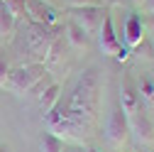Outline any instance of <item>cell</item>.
<instances>
[{
	"label": "cell",
	"instance_id": "21",
	"mask_svg": "<svg viewBox=\"0 0 154 152\" xmlns=\"http://www.w3.org/2000/svg\"><path fill=\"white\" fill-rule=\"evenodd\" d=\"M64 152H86V147H81V145H66Z\"/></svg>",
	"mask_w": 154,
	"mask_h": 152
},
{
	"label": "cell",
	"instance_id": "19",
	"mask_svg": "<svg viewBox=\"0 0 154 152\" xmlns=\"http://www.w3.org/2000/svg\"><path fill=\"white\" fill-rule=\"evenodd\" d=\"M61 3L73 10V8H91V5H103V0H61Z\"/></svg>",
	"mask_w": 154,
	"mask_h": 152
},
{
	"label": "cell",
	"instance_id": "25",
	"mask_svg": "<svg viewBox=\"0 0 154 152\" xmlns=\"http://www.w3.org/2000/svg\"><path fill=\"white\" fill-rule=\"evenodd\" d=\"M0 152H12V150H10L8 145H0Z\"/></svg>",
	"mask_w": 154,
	"mask_h": 152
},
{
	"label": "cell",
	"instance_id": "29",
	"mask_svg": "<svg viewBox=\"0 0 154 152\" xmlns=\"http://www.w3.org/2000/svg\"><path fill=\"white\" fill-rule=\"evenodd\" d=\"M0 145H3V142H0Z\"/></svg>",
	"mask_w": 154,
	"mask_h": 152
},
{
	"label": "cell",
	"instance_id": "22",
	"mask_svg": "<svg viewBox=\"0 0 154 152\" xmlns=\"http://www.w3.org/2000/svg\"><path fill=\"white\" fill-rule=\"evenodd\" d=\"M44 3H49V5H54V8H59V5H61V0H44Z\"/></svg>",
	"mask_w": 154,
	"mask_h": 152
},
{
	"label": "cell",
	"instance_id": "2",
	"mask_svg": "<svg viewBox=\"0 0 154 152\" xmlns=\"http://www.w3.org/2000/svg\"><path fill=\"white\" fill-rule=\"evenodd\" d=\"M17 27L20 30H17L15 40L10 44L25 59V64H44L51 42L64 32V25L49 27V25H39V22H32V20H25Z\"/></svg>",
	"mask_w": 154,
	"mask_h": 152
},
{
	"label": "cell",
	"instance_id": "11",
	"mask_svg": "<svg viewBox=\"0 0 154 152\" xmlns=\"http://www.w3.org/2000/svg\"><path fill=\"white\" fill-rule=\"evenodd\" d=\"M64 40H66V44L71 47V49H76V52H86L88 47H91V37L76 25V22H71V20H66L64 22Z\"/></svg>",
	"mask_w": 154,
	"mask_h": 152
},
{
	"label": "cell",
	"instance_id": "24",
	"mask_svg": "<svg viewBox=\"0 0 154 152\" xmlns=\"http://www.w3.org/2000/svg\"><path fill=\"white\" fill-rule=\"evenodd\" d=\"M130 3H132L134 8H142V3H144V0H130Z\"/></svg>",
	"mask_w": 154,
	"mask_h": 152
},
{
	"label": "cell",
	"instance_id": "4",
	"mask_svg": "<svg viewBox=\"0 0 154 152\" xmlns=\"http://www.w3.org/2000/svg\"><path fill=\"white\" fill-rule=\"evenodd\" d=\"M103 135H105L108 145L115 147V150H122V145H127V140H130V120H127L125 110L120 106H112L110 108L108 118H105Z\"/></svg>",
	"mask_w": 154,
	"mask_h": 152
},
{
	"label": "cell",
	"instance_id": "28",
	"mask_svg": "<svg viewBox=\"0 0 154 152\" xmlns=\"http://www.w3.org/2000/svg\"><path fill=\"white\" fill-rule=\"evenodd\" d=\"M3 3H5V0H0V5H3Z\"/></svg>",
	"mask_w": 154,
	"mask_h": 152
},
{
	"label": "cell",
	"instance_id": "7",
	"mask_svg": "<svg viewBox=\"0 0 154 152\" xmlns=\"http://www.w3.org/2000/svg\"><path fill=\"white\" fill-rule=\"evenodd\" d=\"M127 120H130V135L134 138V142L142 147L154 145V118L149 116V110L144 106L137 113H132Z\"/></svg>",
	"mask_w": 154,
	"mask_h": 152
},
{
	"label": "cell",
	"instance_id": "14",
	"mask_svg": "<svg viewBox=\"0 0 154 152\" xmlns=\"http://www.w3.org/2000/svg\"><path fill=\"white\" fill-rule=\"evenodd\" d=\"M17 22L15 17L8 12L5 5H0V44H10L15 40V34H17Z\"/></svg>",
	"mask_w": 154,
	"mask_h": 152
},
{
	"label": "cell",
	"instance_id": "5",
	"mask_svg": "<svg viewBox=\"0 0 154 152\" xmlns=\"http://www.w3.org/2000/svg\"><path fill=\"white\" fill-rule=\"evenodd\" d=\"M95 37H98V47H100V52L105 56H112V59H118V62H125L130 56V49L122 47L120 40H118V30H115V22H112L110 12H105L103 25H100V30H98Z\"/></svg>",
	"mask_w": 154,
	"mask_h": 152
},
{
	"label": "cell",
	"instance_id": "10",
	"mask_svg": "<svg viewBox=\"0 0 154 152\" xmlns=\"http://www.w3.org/2000/svg\"><path fill=\"white\" fill-rule=\"evenodd\" d=\"M122 40L127 44V49H134L144 42V22H142V15L137 12H130L127 20H125V27H122Z\"/></svg>",
	"mask_w": 154,
	"mask_h": 152
},
{
	"label": "cell",
	"instance_id": "16",
	"mask_svg": "<svg viewBox=\"0 0 154 152\" xmlns=\"http://www.w3.org/2000/svg\"><path fill=\"white\" fill-rule=\"evenodd\" d=\"M39 150L42 152H64L66 150V142L61 138H56L54 132H44L42 140H39Z\"/></svg>",
	"mask_w": 154,
	"mask_h": 152
},
{
	"label": "cell",
	"instance_id": "30",
	"mask_svg": "<svg viewBox=\"0 0 154 152\" xmlns=\"http://www.w3.org/2000/svg\"><path fill=\"white\" fill-rule=\"evenodd\" d=\"M152 118H154V116H152Z\"/></svg>",
	"mask_w": 154,
	"mask_h": 152
},
{
	"label": "cell",
	"instance_id": "26",
	"mask_svg": "<svg viewBox=\"0 0 154 152\" xmlns=\"http://www.w3.org/2000/svg\"><path fill=\"white\" fill-rule=\"evenodd\" d=\"M86 152H100L98 147H86Z\"/></svg>",
	"mask_w": 154,
	"mask_h": 152
},
{
	"label": "cell",
	"instance_id": "1",
	"mask_svg": "<svg viewBox=\"0 0 154 152\" xmlns=\"http://www.w3.org/2000/svg\"><path fill=\"white\" fill-rule=\"evenodd\" d=\"M100 113V74L88 66L76 79L66 101H59L51 113L44 116L47 132H54L66 145H83L93 138Z\"/></svg>",
	"mask_w": 154,
	"mask_h": 152
},
{
	"label": "cell",
	"instance_id": "6",
	"mask_svg": "<svg viewBox=\"0 0 154 152\" xmlns=\"http://www.w3.org/2000/svg\"><path fill=\"white\" fill-rule=\"evenodd\" d=\"M105 5H91V8H73L66 10V20L76 22L88 37H95L103 25V17H105Z\"/></svg>",
	"mask_w": 154,
	"mask_h": 152
},
{
	"label": "cell",
	"instance_id": "8",
	"mask_svg": "<svg viewBox=\"0 0 154 152\" xmlns=\"http://www.w3.org/2000/svg\"><path fill=\"white\" fill-rule=\"evenodd\" d=\"M27 20L39 22V25H49V27L64 25L61 10L49 5V3H44V0H27Z\"/></svg>",
	"mask_w": 154,
	"mask_h": 152
},
{
	"label": "cell",
	"instance_id": "12",
	"mask_svg": "<svg viewBox=\"0 0 154 152\" xmlns=\"http://www.w3.org/2000/svg\"><path fill=\"white\" fill-rule=\"evenodd\" d=\"M134 84H137V93H140L142 106L147 110H154V76L149 71H144L134 79Z\"/></svg>",
	"mask_w": 154,
	"mask_h": 152
},
{
	"label": "cell",
	"instance_id": "20",
	"mask_svg": "<svg viewBox=\"0 0 154 152\" xmlns=\"http://www.w3.org/2000/svg\"><path fill=\"white\" fill-rule=\"evenodd\" d=\"M142 10H144L147 15L154 17V0H144V3H142Z\"/></svg>",
	"mask_w": 154,
	"mask_h": 152
},
{
	"label": "cell",
	"instance_id": "15",
	"mask_svg": "<svg viewBox=\"0 0 154 152\" xmlns=\"http://www.w3.org/2000/svg\"><path fill=\"white\" fill-rule=\"evenodd\" d=\"M64 59V32L56 37V40L51 42V47H49V54H47V62H44V66L47 69H51L54 64H59Z\"/></svg>",
	"mask_w": 154,
	"mask_h": 152
},
{
	"label": "cell",
	"instance_id": "23",
	"mask_svg": "<svg viewBox=\"0 0 154 152\" xmlns=\"http://www.w3.org/2000/svg\"><path fill=\"white\" fill-rule=\"evenodd\" d=\"M149 42H152V49H154V25H152V30H149Z\"/></svg>",
	"mask_w": 154,
	"mask_h": 152
},
{
	"label": "cell",
	"instance_id": "3",
	"mask_svg": "<svg viewBox=\"0 0 154 152\" xmlns=\"http://www.w3.org/2000/svg\"><path fill=\"white\" fill-rule=\"evenodd\" d=\"M49 74V69L44 64H20V66H12L8 81H5V91L15 93V96H29V91L39 84L44 76Z\"/></svg>",
	"mask_w": 154,
	"mask_h": 152
},
{
	"label": "cell",
	"instance_id": "27",
	"mask_svg": "<svg viewBox=\"0 0 154 152\" xmlns=\"http://www.w3.org/2000/svg\"><path fill=\"white\" fill-rule=\"evenodd\" d=\"M149 74H152V76H154V69H152V71H149Z\"/></svg>",
	"mask_w": 154,
	"mask_h": 152
},
{
	"label": "cell",
	"instance_id": "17",
	"mask_svg": "<svg viewBox=\"0 0 154 152\" xmlns=\"http://www.w3.org/2000/svg\"><path fill=\"white\" fill-rule=\"evenodd\" d=\"M3 5L8 8V12L15 17L17 22H25L27 20V0H5Z\"/></svg>",
	"mask_w": 154,
	"mask_h": 152
},
{
	"label": "cell",
	"instance_id": "13",
	"mask_svg": "<svg viewBox=\"0 0 154 152\" xmlns=\"http://www.w3.org/2000/svg\"><path fill=\"white\" fill-rule=\"evenodd\" d=\"M37 101H39V108H42V113L47 116V113H51L56 106H59V101H61V84H56V81H51L39 96H37Z\"/></svg>",
	"mask_w": 154,
	"mask_h": 152
},
{
	"label": "cell",
	"instance_id": "9",
	"mask_svg": "<svg viewBox=\"0 0 154 152\" xmlns=\"http://www.w3.org/2000/svg\"><path fill=\"white\" fill-rule=\"evenodd\" d=\"M118 106L125 110V116L130 118L132 113H137L142 108V101H140V93H137V84H134V79L127 74L122 76V81H120V101Z\"/></svg>",
	"mask_w": 154,
	"mask_h": 152
},
{
	"label": "cell",
	"instance_id": "18",
	"mask_svg": "<svg viewBox=\"0 0 154 152\" xmlns=\"http://www.w3.org/2000/svg\"><path fill=\"white\" fill-rule=\"evenodd\" d=\"M10 71H12V62H10V56H8V52L0 47V88L5 86V81H8V76H10Z\"/></svg>",
	"mask_w": 154,
	"mask_h": 152
}]
</instances>
